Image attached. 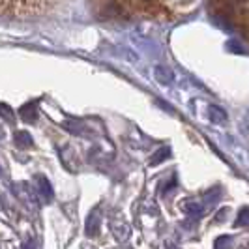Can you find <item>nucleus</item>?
Here are the masks:
<instances>
[{"mask_svg": "<svg viewBox=\"0 0 249 249\" xmlns=\"http://www.w3.org/2000/svg\"><path fill=\"white\" fill-rule=\"evenodd\" d=\"M208 118L213 124H225L227 122V112L217 105H208Z\"/></svg>", "mask_w": 249, "mask_h": 249, "instance_id": "20e7f679", "label": "nucleus"}, {"mask_svg": "<svg viewBox=\"0 0 249 249\" xmlns=\"http://www.w3.org/2000/svg\"><path fill=\"white\" fill-rule=\"evenodd\" d=\"M186 208L187 212H189V215H193V217H199L200 213L204 212V208H202V204H199L197 200H187L186 202Z\"/></svg>", "mask_w": 249, "mask_h": 249, "instance_id": "0eeeda50", "label": "nucleus"}, {"mask_svg": "<svg viewBox=\"0 0 249 249\" xmlns=\"http://www.w3.org/2000/svg\"><path fill=\"white\" fill-rule=\"evenodd\" d=\"M169 156H171V148H161V150H158V152L154 154V158L150 160V163H152V165H158V163L165 161V160H167Z\"/></svg>", "mask_w": 249, "mask_h": 249, "instance_id": "6e6552de", "label": "nucleus"}, {"mask_svg": "<svg viewBox=\"0 0 249 249\" xmlns=\"http://www.w3.org/2000/svg\"><path fill=\"white\" fill-rule=\"evenodd\" d=\"M156 75H158V79L161 81L163 85H169L171 81H173V73H169V71H165V70H156Z\"/></svg>", "mask_w": 249, "mask_h": 249, "instance_id": "1a4fd4ad", "label": "nucleus"}, {"mask_svg": "<svg viewBox=\"0 0 249 249\" xmlns=\"http://www.w3.org/2000/svg\"><path fill=\"white\" fill-rule=\"evenodd\" d=\"M236 225H249V210L248 208H244V210L240 212V215H238V219H236Z\"/></svg>", "mask_w": 249, "mask_h": 249, "instance_id": "9d476101", "label": "nucleus"}, {"mask_svg": "<svg viewBox=\"0 0 249 249\" xmlns=\"http://www.w3.org/2000/svg\"><path fill=\"white\" fill-rule=\"evenodd\" d=\"M32 135L30 133H26V131H19V133H15V146L21 150H26V148H32Z\"/></svg>", "mask_w": 249, "mask_h": 249, "instance_id": "39448f33", "label": "nucleus"}, {"mask_svg": "<svg viewBox=\"0 0 249 249\" xmlns=\"http://www.w3.org/2000/svg\"><path fill=\"white\" fill-rule=\"evenodd\" d=\"M21 118L25 122H36L37 120V109H36V103H28L21 109Z\"/></svg>", "mask_w": 249, "mask_h": 249, "instance_id": "423d86ee", "label": "nucleus"}, {"mask_svg": "<svg viewBox=\"0 0 249 249\" xmlns=\"http://www.w3.org/2000/svg\"><path fill=\"white\" fill-rule=\"evenodd\" d=\"M56 0H0V17H34L51 10Z\"/></svg>", "mask_w": 249, "mask_h": 249, "instance_id": "f257e3e1", "label": "nucleus"}, {"mask_svg": "<svg viewBox=\"0 0 249 249\" xmlns=\"http://www.w3.org/2000/svg\"><path fill=\"white\" fill-rule=\"evenodd\" d=\"M0 114L4 116V118H8L10 122H13V114H12V109L8 107V105H0Z\"/></svg>", "mask_w": 249, "mask_h": 249, "instance_id": "9b49d317", "label": "nucleus"}, {"mask_svg": "<svg viewBox=\"0 0 249 249\" xmlns=\"http://www.w3.org/2000/svg\"><path fill=\"white\" fill-rule=\"evenodd\" d=\"M34 191L37 193V197L43 200V202H53L54 199V191L51 186L49 178L43 175L34 176Z\"/></svg>", "mask_w": 249, "mask_h": 249, "instance_id": "f03ea898", "label": "nucleus"}, {"mask_svg": "<svg viewBox=\"0 0 249 249\" xmlns=\"http://www.w3.org/2000/svg\"><path fill=\"white\" fill-rule=\"evenodd\" d=\"M23 249H36V246H34V242H28V244H26Z\"/></svg>", "mask_w": 249, "mask_h": 249, "instance_id": "f8f14e48", "label": "nucleus"}, {"mask_svg": "<svg viewBox=\"0 0 249 249\" xmlns=\"http://www.w3.org/2000/svg\"><path fill=\"white\" fill-rule=\"evenodd\" d=\"M100 225H101V215L96 210L90 212V215L87 217V225H85V231H87L88 238H94L100 232Z\"/></svg>", "mask_w": 249, "mask_h": 249, "instance_id": "7ed1b4c3", "label": "nucleus"}]
</instances>
